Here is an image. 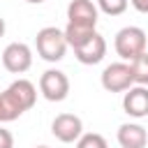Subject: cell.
I'll return each instance as SVG.
<instances>
[{
	"label": "cell",
	"mask_w": 148,
	"mask_h": 148,
	"mask_svg": "<svg viewBox=\"0 0 148 148\" xmlns=\"http://www.w3.org/2000/svg\"><path fill=\"white\" fill-rule=\"evenodd\" d=\"M35 46H37V53L39 58H44L46 62H58L65 58V51H67V39H65V32L56 25H46L37 32L35 37Z\"/></svg>",
	"instance_id": "6da1fadb"
},
{
	"label": "cell",
	"mask_w": 148,
	"mask_h": 148,
	"mask_svg": "<svg viewBox=\"0 0 148 148\" xmlns=\"http://www.w3.org/2000/svg\"><path fill=\"white\" fill-rule=\"evenodd\" d=\"M146 44H148V37H146V32H143L141 28H136V25H127V28L118 30L116 42H113L116 53H118L123 60H130V62L146 51Z\"/></svg>",
	"instance_id": "7a4b0ae2"
},
{
	"label": "cell",
	"mask_w": 148,
	"mask_h": 148,
	"mask_svg": "<svg viewBox=\"0 0 148 148\" xmlns=\"http://www.w3.org/2000/svg\"><path fill=\"white\" fill-rule=\"evenodd\" d=\"M132 83H134V76L127 62H111L102 72V86L109 92H125L132 88Z\"/></svg>",
	"instance_id": "3957f363"
},
{
	"label": "cell",
	"mask_w": 148,
	"mask_h": 148,
	"mask_svg": "<svg viewBox=\"0 0 148 148\" xmlns=\"http://www.w3.org/2000/svg\"><path fill=\"white\" fill-rule=\"evenodd\" d=\"M39 92L49 102H62L69 95V79L60 69H46L39 76Z\"/></svg>",
	"instance_id": "277c9868"
},
{
	"label": "cell",
	"mask_w": 148,
	"mask_h": 148,
	"mask_svg": "<svg viewBox=\"0 0 148 148\" xmlns=\"http://www.w3.org/2000/svg\"><path fill=\"white\" fill-rule=\"evenodd\" d=\"M32 65V51L23 42H12L2 51V67L12 74H23Z\"/></svg>",
	"instance_id": "5b68a950"
},
{
	"label": "cell",
	"mask_w": 148,
	"mask_h": 148,
	"mask_svg": "<svg viewBox=\"0 0 148 148\" xmlns=\"http://www.w3.org/2000/svg\"><path fill=\"white\" fill-rule=\"evenodd\" d=\"M2 95L7 97V102H9L18 113H23V111H28V109L35 106L37 88H35L32 81H28V79H16V81H14Z\"/></svg>",
	"instance_id": "8992f818"
},
{
	"label": "cell",
	"mask_w": 148,
	"mask_h": 148,
	"mask_svg": "<svg viewBox=\"0 0 148 148\" xmlns=\"http://www.w3.org/2000/svg\"><path fill=\"white\" fill-rule=\"evenodd\" d=\"M51 132H53V136H56L58 141H62V143H74V141H79V136L83 134V123H81V118L74 116V113H60V116L53 118Z\"/></svg>",
	"instance_id": "52a82bcc"
},
{
	"label": "cell",
	"mask_w": 148,
	"mask_h": 148,
	"mask_svg": "<svg viewBox=\"0 0 148 148\" xmlns=\"http://www.w3.org/2000/svg\"><path fill=\"white\" fill-rule=\"evenodd\" d=\"M67 23L95 28L97 25V5L92 0H72L67 5Z\"/></svg>",
	"instance_id": "ba28073f"
},
{
	"label": "cell",
	"mask_w": 148,
	"mask_h": 148,
	"mask_svg": "<svg viewBox=\"0 0 148 148\" xmlns=\"http://www.w3.org/2000/svg\"><path fill=\"white\" fill-rule=\"evenodd\" d=\"M74 56H76V60L81 65H97V62H102L104 56H106V42H104V37L99 32H95L83 46L74 49Z\"/></svg>",
	"instance_id": "9c48e42d"
},
{
	"label": "cell",
	"mask_w": 148,
	"mask_h": 148,
	"mask_svg": "<svg viewBox=\"0 0 148 148\" xmlns=\"http://www.w3.org/2000/svg\"><path fill=\"white\" fill-rule=\"evenodd\" d=\"M123 109L132 118H146L148 116V88L146 86H134V88L125 90Z\"/></svg>",
	"instance_id": "30bf717a"
},
{
	"label": "cell",
	"mask_w": 148,
	"mask_h": 148,
	"mask_svg": "<svg viewBox=\"0 0 148 148\" xmlns=\"http://www.w3.org/2000/svg\"><path fill=\"white\" fill-rule=\"evenodd\" d=\"M118 143L120 148H146L148 132L139 123H123L118 127Z\"/></svg>",
	"instance_id": "8fae6325"
},
{
	"label": "cell",
	"mask_w": 148,
	"mask_h": 148,
	"mask_svg": "<svg viewBox=\"0 0 148 148\" xmlns=\"http://www.w3.org/2000/svg\"><path fill=\"white\" fill-rule=\"evenodd\" d=\"M65 32V39H67V44L72 46V49H79V46H83L97 30L95 28H86V25H74V23H67V28L62 30Z\"/></svg>",
	"instance_id": "7c38bea8"
},
{
	"label": "cell",
	"mask_w": 148,
	"mask_h": 148,
	"mask_svg": "<svg viewBox=\"0 0 148 148\" xmlns=\"http://www.w3.org/2000/svg\"><path fill=\"white\" fill-rule=\"evenodd\" d=\"M130 67H132L134 83H139V86H148V53L143 51L141 56H136V58L130 62Z\"/></svg>",
	"instance_id": "4fadbf2b"
},
{
	"label": "cell",
	"mask_w": 148,
	"mask_h": 148,
	"mask_svg": "<svg viewBox=\"0 0 148 148\" xmlns=\"http://www.w3.org/2000/svg\"><path fill=\"white\" fill-rule=\"evenodd\" d=\"M76 148H109L106 139L97 132H88V134H81L79 141H76Z\"/></svg>",
	"instance_id": "5bb4252c"
},
{
	"label": "cell",
	"mask_w": 148,
	"mask_h": 148,
	"mask_svg": "<svg viewBox=\"0 0 148 148\" xmlns=\"http://www.w3.org/2000/svg\"><path fill=\"white\" fill-rule=\"evenodd\" d=\"M127 5H130V0H97V7L109 16H120L127 9Z\"/></svg>",
	"instance_id": "9a60e30c"
},
{
	"label": "cell",
	"mask_w": 148,
	"mask_h": 148,
	"mask_svg": "<svg viewBox=\"0 0 148 148\" xmlns=\"http://www.w3.org/2000/svg\"><path fill=\"white\" fill-rule=\"evenodd\" d=\"M18 116H21V113H18V111H16V109H14V106L7 102V97L0 92V123H9V120H16Z\"/></svg>",
	"instance_id": "2e32d148"
},
{
	"label": "cell",
	"mask_w": 148,
	"mask_h": 148,
	"mask_svg": "<svg viewBox=\"0 0 148 148\" xmlns=\"http://www.w3.org/2000/svg\"><path fill=\"white\" fill-rule=\"evenodd\" d=\"M0 148H14V136L5 127H0Z\"/></svg>",
	"instance_id": "e0dca14e"
},
{
	"label": "cell",
	"mask_w": 148,
	"mask_h": 148,
	"mask_svg": "<svg viewBox=\"0 0 148 148\" xmlns=\"http://www.w3.org/2000/svg\"><path fill=\"white\" fill-rule=\"evenodd\" d=\"M130 2H132V7H134L136 12L148 14V0H130Z\"/></svg>",
	"instance_id": "ac0fdd59"
},
{
	"label": "cell",
	"mask_w": 148,
	"mask_h": 148,
	"mask_svg": "<svg viewBox=\"0 0 148 148\" xmlns=\"http://www.w3.org/2000/svg\"><path fill=\"white\" fill-rule=\"evenodd\" d=\"M2 35H5V18L0 16V37H2Z\"/></svg>",
	"instance_id": "d6986e66"
},
{
	"label": "cell",
	"mask_w": 148,
	"mask_h": 148,
	"mask_svg": "<svg viewBox=\"0 0 148 148\" xmlns=\"http://www.w3.org/2000/svg\"><path fill=\"white\" fill-rule=\"evenodd\" d=\"M25 2H30V5H39V2H44V0H25Z\"/></svg>",
	"instance_id": "ffe728a7"
},
{
	"label": "cell",
	"mask_w": 148,
	"mask_h": 148,
	"mask_svg": "<svg viewBox=\"0 0 148 148\" xmlns=\"http://www.w3.org/2000/svg\"><path fill=\"white\" fill-rule=\"evenodd\" d=\"M35 148H49V146H35Z\"/></svg>",
	"instance_id": "44dd1931"
}]
</instances>
